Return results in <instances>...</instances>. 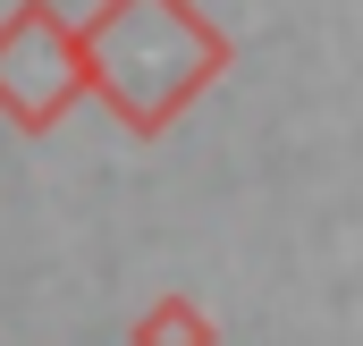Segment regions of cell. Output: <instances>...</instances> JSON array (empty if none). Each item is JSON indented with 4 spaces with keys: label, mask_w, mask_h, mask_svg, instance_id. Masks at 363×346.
<instances>
[{
    "label": "cell",
    "mask_w": 363,
    "mask_h": 346,
    "mask_svg": "<svg viewBox=\"0 0 363 346\" xmlns=\"http://www.w3.org/2000/svg\"><path fill=\"white\" fill-rule=\"evenodd\" d=\"M77 68L135 135H161L186 101L228 68V43L186 0H110L93 17V34L77 43Z\"/></svg>",
    "instance_id": "cell-1"
},
{
    "label": "cell",
    "mask_w": 363,
    "mask_h": 346,
    "mask_svg": "<svg viewBox=\"0 0 363 346\" xmlns=\"http://www.w3.org/2000/svg\"><path fill=\"white\" fill-rule=\"evenodd\" d=\"M85 93V68H77V34L34 0L0 26V110L17 127H51L68 101Z\"/></svg>",
    "instance_id": "cell-2"
},
{
    "label": "cell",
    "mask_w": 363,
    "mask_h": 346,
    "mask_svg": "<svg viewBox=\"0 0 363 346\" xmlns=\"http://www.w3.org/2000/svg\"><path fill=\"white\" fill-rule=\"evenodd\" d=\"M127 346H220V321H211L194 296H161V304H144V313H135Z\"/></svg>",
    "instance_id": "cell-3"
}]
</instances>
